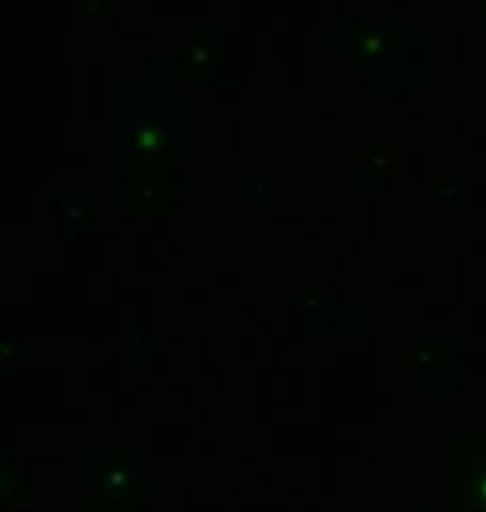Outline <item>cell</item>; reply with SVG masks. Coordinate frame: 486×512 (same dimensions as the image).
Wrapping results in <instances>:
<instances>
[{
  "label": "cell",
  "instance_id": "cell-4",
  "mask_svg": "<svg viewBox=\"0 0 486 512\" xmlns=\"http://www.w3.org/2000/svg\"><path fill=\"white\" fill-rule=\"evenodd\" d=\"M415 358H420V361H415L413 366L420 368V370H427V368L437 366V354H434L432 349H418V354H415Z\"/></svg>",
  "mask_w": 486,
  "mask_h": 512
},
{
  "label": "cell",
  "instance_id": "cell-2",
  "mask_svg": "<svg viewBox=\"0 0 486 512\" xmlns=\"http://www.w3.org/2000/svg\"><path fill=\"white\" fill-rule=\"evenodd\" d=\"M185 62H188V67L195 69V72H204V69L214 62V43L197 38L193 46L188 48V53H185Z\"/></svg>",
  "mask_w": 486,
  "mask_h": 512
},
{
  "label": "cell",
  "instance_id": "cell-3",
  "mask_svg": "<svg viewBox=\"0 0 486 512\" xmlns=\"http://www.w3.org/2000/svg\"><path fill=\"white\" fill-rule=\"evenodd\" d=\"M356 43H358V53L356 55H361L363 60H377V57L382 55V50H385L387 38H385V34H382V31L370 29V31H366V34L358 36Z\"/></svg>",
  "mask_w": 486,
  "mask_h": 512
},
{
  "label": "cell",
  "instance_id": "cell-1",
  "mask_svg": "<svg viewBox=\"0 0 486 512\" xmlns=\"http://www.w3.org/2000/svg\"><path fill=\"white\" fill-rule=\"evenodd\" d=\"M171 140L169 126L162 119H140L133 131V147H136L138 162H152L162 164L166 155H169Z\"/></svg>",
  "mask_w": 486,
  "mask_h": 512
}]
</instances>
